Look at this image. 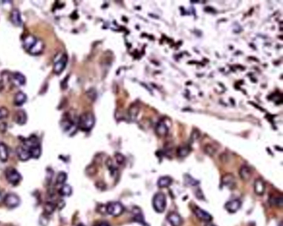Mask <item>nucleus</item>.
I'll list each match as a JSON object with an SVG mask.
<instances>
[{"instance_id": "f257e3e1", "label": "nucleus", "mask_w": 283, "mask_h": 226, "mask_svg": "<svg viewBox=\"0 0 283 226\" xmlns=\"http://www.w3.org/2000/svg\"><path fill=\"white\" fill-rule=\"evenodd\" d=\"M78 127L83 131H89L95 124V117L92 113L87 112L80 116L78 119Z\"/></svg>"}, {"instance_id": "f03ea898", "label": "nucleus", "mask_w": 283, "mask_h": 226, "mask_svg": "<svg viewBox=\"0 0 283 226\" xmlns=\"http://www.w3.org/2000/svg\"><path fill=\"white\" fill-rule=\"evenodd\" d=\"M166 197L162 192H158L153 198V207L156 212L162 213L166 208Z\"/></svg>"}, {"instance_id": "7ed1b4c3", "label": "nucleus", "mask_w": 283, "mask_h": 226, "mask_svg": "<svg viewBox=\"0 0 283 226\" xmlns=\"http://www.w3.org/2000/svg\"><path fill=\"white\" fill-rule=\"evenodd\" d=\"M125 208L119 202H110L105 206V211L112 216H119L124 212Z\"/></svg>"}, {"instance_id": "20e7f679", "label": "nucleus", "mask_w": 283, "mask_h": 226, "mask_svg": "<svg viewBox=\"0 0 283 226\" xmlns=\"http://www.w3.org/2000/svg\"><path fill=\"white\" fill-rule=\"evenodd\" d=\"M67 59L68 58L66 54H62V55L60 54L58 57H57L54 61L53 71L56 74H60L61 72H62L67 63Z\"/></svg>"}, {"instance_id": "39448f33", "label": "nucleus", "mask_w": 283, "mask_h": 226, "mask_svg": "<svg viewBox=\"0 0 283 226\" xmlns=\"http://www.w3.org/2000/svg\"><path fill=\"white\" fill-rule=\"evenodd\" d=\"M6 178L11 184L17 185L21 181L22 176L16 169L9 168L6 172Z\"/></svg>"}, {"instance_id": "423d86ee", "label": "nucleus", "mask_w": 283, "mask_h": 226, "mask_svg": "<svg viewBox=\"0 0 283 226\" xmlns=\"http://www.w3.org/2000/svg\"><path fill=\"white\" fill-rule=\"evenodd\" d=\"M4 200L6 206H8V208H15L20 204L19 197L13 193H9V194L6 195V196L4 198Z\"/></svg>"}, {"instance_id": "0eeeda50", "label": "nucleus", "mask_w": 283, "mask_h": 226, "mask_svg": "<svg viewBox=\"0 0 283 226\" xmlns=\"http://www.w3.org/2000/svg\"><path fill=\"white\" fill-rule=\"evenodd\" d=\"M193 211H194V215L197 216V218H199V220H201L205 221V222H210L212 220V216L209 214L208 212H206L205 210H202L201 208L199 207H194L193 209Z\"/></svg>"}, {"instance_id": "6e6552de", "label": "nucleus", "mask_w": 283, "mask_h": 226, "mask_svg": "<svg viewBox=\"0 0 283 226\" xmlns=\"http://www.w3.org/2000/svg\"><path fill=\"white\" fill-rule=\"evenodd\" d=\"M167 220L172 226H181L183 224V220L181 216L176 212H170L167 216Z\"/></svg>"}, {"instance_id": "1a4fd4ad", "label": "nucleus", "mask_w": 283, "mask_h": 226, "mask_svg": "<svg viewBox=\"0 0 283 226\" xmlns=\"http://www.w3.org/2000/svg\"><path fill=\"white\" fill-rule=\"evenodd\" d=\"M222 184L227 186L228 188H230V189L234 188L235 185H236L234 176L230 173L225 174L224 176H223V177H222Z\"/></svg>"}, {"instance_id": "9d476101", "label": "nucleus", "mask_w": 283, "mask_h": 226, "mask_svg": "<svg viewBox=\"0 0 283 226\" xmlns=\"http://www.w3.org/2000/svg\"><path fill=\"white\" fill-rule=\"evenodd\" d=\"M242 202L239 200H232L225 204V209L230 213H235L241 208Z\"/></svg>"}, {"instance_id": "9b49d317", "label": "nucleus", "mask_w": 283, "mask_h": 226, "mask_svg": "<svg viewBox=\"0 0 283 226\" xmlns=\"http://www.w3.org/2000/svg\"><path fill=\"white\" fill-rule=\"evenodd\" d=\"M266 184L264 181L261 178H257L254 182V191L257 195H262L265 193Z\"/></svg>"}, {"instance_id": "f8f14e48", "label": "nucleus", "mask_w": 283, "mask_h": 226, "mask_svg": "<svg viewBox=\"0 0 283 226\" xmlns=\"http://www.w3.org/2000/svg\"><path fill=\"white\" fill-rule=\"evenodd\" d=\"M17 154L18 158L22 161H27L29 158H31V154L28 150V148L25 146L18 147L17 148Z\"/></svg>"}, {"instance_id": "ddd939ff", "label": "nucleus", "mask_w": 283, "mask_h": 226, "mask_svg": "<svg viewBox=\"0 0 283 226\" xmlns=\"http://www.w3.org/2000/svg\"><path fill=\"white\" fill-rule=\"evenodd\" d=\"M11 21L17 27H20L22 26V20L21 17V13H20V11L18 10V8H14L13 9L12 13H11Z\"/></svg>"}, {"instance_id": "4468645a", "label": "nucleus", "mask_w": 283, "mask_h": 226, "mask_svg": "<svg viewBox=\"0 0 283 226\" xmlns=\"http://www.w3.org/2000/svg\"><path fill=\"white\" fill-rule=\"evenodd\" d=\"M43 49H44V44H43V42L41 40L37 39L36 43L32 46V47L30 48L27 51V52H29L32 55H38V54L42 52Z\"/></svg>"}, {"instance_id": "2eb2a0df", "label": "nucleus", "mask_w": 283, "mask_h": 226, "mask_svg": "<svg viewBox=\"0 0 283 226\" xmlns=\"http://www.w3.org/2000/svg\"><path fill=\"white\" fill-rule=\"evenodd\" d=\"M62 126L63 129L66 131V133H71V134H73L76 133L77 131V126L75 125V123H73L72 122L71 120H63L62 122Z\"/></svg>"}, {"instance_id": "dca6fc26", "label": "nucleus", "mask_w": 283, "mask_h": 226, "mask_svg": "<svg viewBox=\"0 0 283 226\" xmlns=\"http://www.w3.org/2000/svg\"><path fill=\"white\" fill-rule=\"evenodd\" d=\"M13 119L18 124H20V125L24 124L27 122V119L26 112L23 110L17 111L14 116H13Z\"/></svg>"}, {"instance_id": "f3484780", "label": "nucleus", "mask_w": 283, "mask_h": 226, "mask_svg": "<svg viewBox=\"0 0 283 226\" xmlns=\"http://www.w3.org/2000/svg\"><path fill=\"white\" fill-rule=\"evenodd\" d=\"M169 128L165 123L164 121H159L156 124L155 127V132L159 137H164L168 133Z\"/></svg>"}, {"instance_id": "a211bd4d", "label": "nucleus", "mask_w": 283, "mask_h": 226, "mask_svg": "<svg viewBox=\"0 0 283 226\" xmlns=\"http://www.w3.org/2000/svg\"><path fill=\"white\" fill-rule=\"evenodd\" d=\"M239 176H240L242 180L247 181L250 179L251 176H252V170L247 166H242L241 168L239 170Z\"/></svg>"}, {"instance_id": "6ab92c4d", "label": "nucleus", "mask_w": 283, "mask_h": 226, "mask_svg": "<svg viewBox=\"0 0 283 226\" xmlns=\"http://www.w3.org/2000/svg\"><path fill=\"white\" fill-rule=\"evenodd\" d=\"M37 41V37H35L32 35H27L24 37L23 39V47L26 49L27 51H28L30 48L32 47V46L36 43Z\"/></svg>"}, {"instance_id": "aec40b11", "label": "nucleus", "mask_w": 283, "mask_h": 226, "mask_svg": "<svg viewBox=\"0 0 283 226\" xmlns=\"http://www.w3.org/2000/svg\"><path fill=\"white\" fill-rule=\"evenodd\" d=\"M13 81L17 85H23L26 83V78L22 73L15 72L13 75Z\"/></svg>"}, {"instance_id": "412c9836", "label": "nucleus", "mask_w": 283, "mask_h": 226, "mask_svg": "<svg viewBox=\"0 0 283 226\" xmlns=\"http://www.w3.org/2000/svg\"><path fill=\"white\" fill-rule=\"evenodd\" d=\"M27 100V95L23 92H18L14 96V104L18 106L23 105Z\"/></svg>"}, {"instance_id": "4be33fe9", "label": "nucleus", "mask_w": 283, "mask_h": 226, "mask_svg": "<svg viewBox=\"0 0 283 226\" xmlns=\"http://www.w3.org/2000/svg\"><path fill=\"white\" fill-rule=\"evenodd\" d=\"M172 183V179L169 176H162L159 179L158 181V186L160 188H165L168 187L169 186H170Z\"/></svg>"}, {"instance_id": "5701e85b", "label": "nucleus", "mask_w": 283, "mask_h": 226, "mask_svg": "<svg viewBox=\"0 0 283 226\" xmlns=\"http://www.w3.org/2000/svg\"><path fill=\"white\" fill-rule=\"evenodd\" d=\"M8 158V150L4 143H0V160L6 162Z\"/></svg>"}, {"instance_id": "b1692460", "label": "nucleus", "mask_w": 283, "mask_h": 226, "mask_svg": "<svg viewBox=\"0 0 283 226\" xmlns=\"http://www.w3.org/2000/svg\"><path fill=\"white\" fill-rule=\"evenodd\" d=\"M190 153V149L188 146H179L177 148V155L179 158H185Z\"/></svg>"}, {"instance_id": "393cba45", "label": "nucleus", "mask_w": 283, "mask_h": 226, "mask_svg": "<svg viewBox=\"0 0 283 226\" xmlns=\"http://www.w3.org/2000/svg\"><path fill=\"white\" fill-rule=\"evenodd\" d=\"M72 192V189L71 186L67 184L62 185V186L59 190V193L62 196H69V195H71Z\"/></svg>"}, {"instance_id": "a878e982", "label": "nucleus", "mask_w": 283, "mask_h": 226, "mask_svg": "<svg viewBox=\"0 0 283 226\" xmlns=\"http://www.w3.org/2000/svg\"><path fill=\"white\" fill-rule=\"evenodd\" d=\"M204 153L209 155V156H213L214 155L216 152H217V148L215 147L214 145L213 144H210V143H207L205 144L204 147Z\"/></svg>"}, {"instance_id": "bb28decb", "label": "nucleus", "mask_w": 283, "mask_h": 226, "mask_svg": "<svg viewBox=\"0 0 283 226\" xmlns=\"http://www.w3.org/2000/svg\"><path fill=\"white\" fill-rule=\"evenodd\" d=\"M269 202L272 204V205H275V206H278V207H281L282 206V195L280 196H273V197H271V199H269Z\"/></svg>"}, {"instance_id": "cd10ccee", "label": "nucleus", "mask_w": 283, "mask_h": 226, "mask_svg": "<svg viewBox=\"0 0 283 226\" xmlns=\"http://www.w3.org/2000/svg\"><path fill=\"white\" fill-rule=\"evenodd\" d=\"M139 110H140V109H139V106L138 105H132L130 107V109H129V115L132 119H135L138 115Z\"/></svg>"}, {"instance_id": "c85d7f7f", "label": "nucleus", "mask_w": 283, "mask_h": 226, "mask_svg": "<svg viewBox=\"0 0 283 226\" xmlns=\"http://www.w3.org/2000/svg\"><path fill=\"white\" fill-rule=\"evenodd\" d=\"M67 178V175L65 173V172H59L58 176H57V184L62 185L63 183H65Z\"/></svg>"}, {"instance_id": "c756f323", "label": "nucleus", "mask_w": 283, "mask_h": 226, "mask_svg": "<svg viewBox=\"0 0 283 226\" xmlns=\"http://www.w3.org/2000/svg\"><path fill=\"white\" fill-rule=\"evenodd\" d=\"M115 160H116V163L120 164V165H123L126 162V158L121 153H115Z\"/></svg>"}, {"instance_id": "7c9ffc66", "label": "nucleus", "mask_w": 283, "mask_h": 226, "mask_svg": "<svg viewBox=\"0 0 283 226\" xmlns=\"http://www.w3.org/2000/svg\"><path fill=\"white\" fill-rule=\"evenodd\" d=\"M55 206L56 205H54L53 203L48 202V203H47L45 205V208L44 209H45V211L47 212V214H52L53 211H54V210H55Z\"/></svg>"}, {"instance_id": "2f4dec72", "label": "nucleus", "mask_w": 283, "mask_h": 226, "mask_svg": "<svg viewBox=\"0 0 283 226\" xmlns=\"http://www.w3.org/2000/svg\"><path fill=\"white\" fill-rule=\"evenodd\" d=\"M185 181L187 184L190 185V186H196L198 185V181L196 180H194L192 176H190L189 175H186L185 176Z\"/></svg>"}, {"instance_id": "473e14b6", "label": "nucleus", "mask_w": 283, "mask_h": 226, "mask_svg": "<svg viewBox=\"0 0 283 226\" xmlns=\"http://www.w3.org/2000/svg\"><path fill=\"white\" fill-rule=\"evenodd\" d=\"M8 114H9V110L7 108H5V107H0V119L8 117Z\"/></svg>"}, {"instance_id": "72a5a7b5", "label": "nucleus", "mask_w": 283, "mask_h": 226, "mask_svg": "<svg viewBox=\"0 0 283 226\" xmlns=\"http://www.w3.org/2000/svg\"><path fill=\"white\" fill-rule=\"evenodd\" d=\"M86 94H87L88 97H89L90 99L92 100V101H94V100L96 99V91L94 89H89V90L86 92Z\"/></svg>"}, {"instance_id": "f704fd0d", "label": "nucleus", "mask_w": 283, "mask_h": 226, "mask_svg": "<svg viewBox=\"0 0 283 226\" xmlns=\"http://www.w3.org/2000/svg\"><path fill=\"white\" fill-rule=\"evenodd\" d=\"M199 137H200L199 132L198 130H196V129H194L193 133H192V134H191V137H191V141L193 142H195V141H197L199 139Z\"/></svg>"}, {"instance_id": "c9c22d12", "label": "nucleus", "mask_w": 283, "mask_h": 226, "mask_svg": "<svg viewBox=\"0 0 283 226\" xmlns=\"http://www.w3.org/2000/svg\"><path fill=\"white\" fill-rule=\"evenodd\" d=\"M7 123H0V133H5L7 130Z\"/></svg>"}, {"instance_id": "e433bc0d", "label": "nucleus", "mask_w": 283, "mask_h": 226, "mask_svg": "<svg viewBox=\"0 0 283 226\" xmlns=\"http://www.w3.org/2000/svg\"><path fill=\"white\" fill-rule=\"evenodd\" d=\"M94 226H110V225L108 223H106V222H100V223L95 225Z\"/></svg>"}, {"instance_id": "4c0bfd02", "label": "nucleus", "mask_w": 283, "mask_h": 226, "mask_svg": "<svg viewBox=\"0 0 283 226\" xmlns=\"http://www.w3.org/2000/svg\"><path fill=\"white\" fill-rule=\"evenodd\" d=\"M2 200H3V194H2V192L0 191V201H1Z\"/></svg>"}, {"instance_id": "58836bf2", "label": "nucleus", "mask_w": 283, "mask_h": 226, "mask_svg": "<svg viewBox=\"0 0 283 226\" xmlns=\"http://www.w3.org/2000/svg\"><path fill=\"white\" fill-rule=\"evenodd\" d=\"M207 226H215V225H211V224H209V225H208Z\"/></svg>"}, {"instance_id": "ea45409f", "label": "nucleus", "mask_w": 283, "mask_h": 226, "mask_svg": "<svg viewBox=\"0 0 283 226\" xmlns=\"http://www.w3.org/2000/svg\"><path fill=\"white\" fill-rule=\"evenodd\" d=\"M79 226H84V225H79Z\"/></svg>"}]
</instances>
